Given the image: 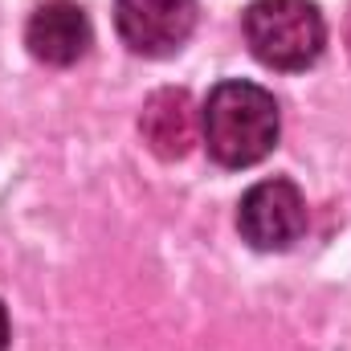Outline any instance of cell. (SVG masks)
<instances>
[{
    "label": "cell",
    "mask_w": 351,
    "mask_h": 351,
    "mask_svg": "<svg viewBox=\"0 0 351 351\" xmlns=\"http://www.w3.org/2000/svg\"><path fill=\"white\" fill-rule=\"evenodd\" d=\"M278 102L265 86L233 78L208 90L200 110V135L221 168H250L265 160L278 143Z\"/></svg>",
    "instance_id": "cell-1"
},
{
    "label": "cell",
    "mask_w": 351,
    "mask_h": 351,
    "mask_svg": "<svg viewBox=\"0 0 351 351\" xmlns=\"http://www.w3.org/2000/svg\"><path fill=\"white\" fill-rule=\"evenodd\" d=\"M245 41L269 70H306L327 45V25L311 0H254L245 8Z\"/></svg>",
    "instance_id": "cell-2"
},
{
    "label": "cell",
    "mask_w": 351,
    "mask_h": 351,
    "mask_svg": "<svg viewBox=\"0 0 351 351\" xmlns=\"http://www.w3.org/2000/svg\"><path fill=\"white\" fill-rule=\"evenodd\" d=\"M237 229L262 254L290 250L306 233V200H302L298 184H290V180H262V184H254L241 196Z\"/></svg>",
    "instance_id": "cell-3"
},
{
    "label": "cell",
    "mask_w": 351,
    "mask_h": 351,
    "mask_svg": "<svg viewBox=\"0 0 351 351\" xmlns=\"http://www.w3.org/2000/svg\"><path fill=\"white\" fill-rule=\"evenodd\" d=\"M114 25L131 53L172 58L196 29V0H114Z\"/></svg>",
    "instance_id": "cell-4"
},
{
    "label": "cell",
    "mask_w": 351,
    "mask_h": 351,
    "mask_svg": "<svg viewBox=\"0 0 351 351\" xmlns=\"http://www.w3.org/2000/svg\"><path fill=\"white\" fill-rule=\"evenodd\" d=\"M90 41H94L90 16L74 0H45V4L33 8V16L25 25V45L45 66H74V62H82Z\"/></svg>",
    "instance_id": "cell-5"
},
{
    "label": "cell",
    "mask_w": 351,
    "mask_h": 351,
    "mask_svg": "<svg viewBox=\"0 0 351 351\" xmlns=\"http://www.w3.org/2000/svg\"><path fill=\"white\" fill-rule=\"evenodd\" d=\"M139 131H143V143L160 160H184L192 152V143H196V106H192L188 90L180 86L156 90L143 102Z\"/></svg>",
    "instance_id": "cell-6"
},
{
    "label": "cell",
    "mask_w": 351,
    "mask_h": 351,
    "mask_svg": "<svg viewBox=\"0 0 351 351\" xmlns=\"http://www.w3.org/2000/svg\"><path fill=\"white\" fill-rule=\"evenodd\" d=\"M8 348V311H4V302H0V351Z\"/></svg>",
    "instance_id": "cell-7"
},
{
    "label": "cell",
    "mask_w": 351,
    "mask_h": 351,
    "mask_svg": "<svg viewBox=\"0 0 351 351\" xmlns=\"http://www.w3.org/2000/svg\"><path fill=\"white\" fill-rule=\"evenodd\" d=\"M343 33H348V49H351V8H348V25H343Z\"/></svg>",
    "instance_id": "cell-8"
}]
</instances>
